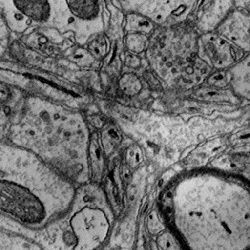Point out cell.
<instances>
[{
  "label": "cell",
  "mask_w": 250,
  "mask_h": 250,
  "mask_svg": "<svg viewBox=\"0 0 250 250\" xmlns=\"http://www.w3.org/2000/svg\"><path fill=\"white\" fill-rule=\"evenodd\" d=\"M77 188L31 151L0 142V214L42 230L67 212Z\"/></svg>",
  "instance_id": "1"
},
{
  "label": "cell",
  "mask_w": 250,
  "mask_h": 250,
  "mask_svg": "<svg viewBox=\"0 0 250 250\" xmlns=\"http://www.w3.org/2000/svg\"><path fill=\"white\" fill-rule=\"evenodd\" d=\"M91 134L80 114L52 104L30 108L11 128L10 143L31 151L77 186L90 181Z\"/></svg>",
  "instance_id": "2"
},
{
  "label": "cell",
  "mask_w": 250,
  "mask_h": 250,
  "mask_svg": "<svg viewBox=\"0 0 250 250\" xmlns=\"http://www.w3.org/2000/svg\"><path fill=\"white\" fill-rule=\"evenodd\" d=\"M104 199L96 183L77 186L67 212L42 230L36 242L42 249L90 250L98 248L107 233Z\"/></svg>",
  "instance_id": "3"
},
{
  "label": "cell",
  "mask_w": 250,
  "mask_h": 250,
  "mask_svg": "<svg viewBox=\"0 0 250 250\" xmlns=\"http://www.w3.org/2000/svg\"><path fill=\"white\" fill-rule=\"evenodd\" d=\"M123 8L156 20L180 18L192 8L195 0H116Z\"/></svg>",
  "instance_id": "4"
},
{
  "label": "cell",
  "mask_w": 250,
  "mask_h": 250,
  "mask_svg": "<svg viewBox=\"0 0 250 250\" xmlns=\"http://www.w3.org/2000/svg\"><path fill=\"white\" fill-rule=\"evenodd\" d=\"M199 55L208 65L216 69L230 66L235 60L234 50L229 42L214 34L201 37L199 42Z\"/></svg>",
  "instance_id": "5"
},
{
  "label": "cell",
  "mask_w": 250,
  "mask_h": 250,
  "mask_svg": "<svg viewBox=\"0 0 250 250\" xmlns=\"http://www.w3.org/2000/svg\"><path fill=\"white\" fill-rule=\"evenodd\" d=\"M0 250H42V248L32 240L0 228Z\"/></svg>",
  "instance_id": "6"
},
{
  "label": "cell",
  "mask_w": 250,
  "mask_h": 250,
  "mask_svg": "<svg viewBox=\"0 0 250 250\" xmlns=\"http://www.w3.org/2000/svg\"><path fill=\"white\" fill-rule=\"evenodd\" d=\"M88 162L90 181L97 183L102 174L103 156L98 136L95 133L91 134L88 150Z\"/></svg>",
  "instance_id": "7"
},
{
  "label": "cell",
  "mask_w": 250,
  "mask_h": 250,
  "mask_svg": "<svg viewBox=\"0 0 250 250\" xmlns=\"http://www.w3.org/2000/svg\"><path fill=\"white\" fill-rule=\"evenodd\" d=\"M154 28V24L150 19L139 13H130L126 17L125 30L127 32L150 34Z\"/></svg>",
  "instance_id": "8"
},
{
  "label": "cell",
  "mask_w": 250,
  "mask_h": 250,
  "mask_svg": "<svg viewBox=\"0 0 250 250\" xmlns=\"http://www.w3.org/2000/svg\"><path fill=\"white\" fill-rule=\"evenodd\" d=\"M118 85L124 94L130 96L138 94L143 88L140 79L133 73H127L122 75L119 79Z\"/></svg>",
  "instance_id": "9"
},
{
  "label": "cell",
  "mask_w": 250,
  "mask_h": 250,
  "mask_svg": "<svg viewBox=\"0 0 250 250\" xmlns=\"http://www.w3.org/2000/svg\"><path fill=\"white\" fill-rule=\"evenodd\" d=\"M109 42L104 34L99 35L89 42L87 49L94 58H104L109 51Z\"/></svg>",
  "instance_id": "10"
},
{
  "label": "cell",
  "mask_w": 250,
  "mask_h": 250,
  "mask_svg": "<svg viewBox=\"0 0 250 250\" xmlns=\"http://www.w3.org/2000/svg\"><path fill=\"white\" fill-rule=\"evenodd\" d=\"M148 38L141 33L130 32L125 39V44L127 49L133 54H139L146 50L148 46Z\"/></svg>",
  "instance_id": "11"
},
{
  "label": "cell",
  "mask_w": 250,
  "mask_h": 250,
  "mask_svg": "<svg viewBox=\"0 0 250 250\" xmlns=\"http://www.w3.org/2000/svg\"><path fill=\"white\" fill-rule=\"evenodd\" d=\"M69 60L80 67H89L94 61V57L87 48H78L69 56Z\"/></svg>",
  "instance_id": "12"
},
{
  "label": "cell",
  "mask_w": 250,
  "mask_h": 250,
  "mask_svg": "<svg viewBox=\"0 0 250 250\" xmlns=\"http://www.w3.org/2000/svg\"><path fill=\"white\" fill-rule=\"evenodd\" d=\"M229 75L228 73L225 72V71H218L213 73L210 77H209L208 82L211 86L218 87V88H222L227 86L228 84Z\"/></svg>",
  "instance_id": "13"
},
{
  "label": "cell",
  "mask_w": 250,
  "mask_h": 250,
  "mask_svg": "<svg viewBox=\"0 0 250 250\" xmlns=\"http://www.w3.org/2000/svg\"><path fill=\"white\" fill-rule=\"evenodd\" d=\"M125 63L127 67H131V68H136L140 65L141 60L133 53L129 54L125 56Z\"/></svg>",
  "instance_id": "14"
},
{
  "label": "cell",
  "mask_w": 250,
  "mask_h": 250,
  "mask_svg": "<svg viewBox=\"0 0 250 250\" xmlns=\"http://www.w3.org/2000/svg\"><path fill=\"white\" fill-rule=\"evenodd\" d=\"M10 92L7 87L0 82V102H4L8 100Z\"/></svg>",
  "instance_id": "15"
},
{
  "label": "cell",
  "mask_w": 250,
  "mask_h": 250,
  "mask_svg": "<svg viewBox=\"0 0 250 250\" xmlns=\"http://www.w3.org/2000/svg\"><path fill=\"white\" fill-rule=\"evenodd\" d=\"M170 246H171V244H170V242L169 241L167 242L166 243V246L167 247H170Z\"/></svg>",
  "instance_id": "16"
},
{
  "label": "cell",
  "mask_w": 250,
  "mask_h": 250,
  "mask_svg": "<svg viewBox=\"0 0 250 250\" xmlns=\"http://www.w3.org/2000/svg\"><path fill=\"white\" fill-rule=\"evenodd\" d=\"M195 214H196L197 216H201V215H202V213L197 212V213H195Z\"/></svg>",
  "instance_id": "17"
},
{
  "label": "cell",
  "mask_w": 250,
  "mask_h": 250,
  "mask_svg": "<svg viewBox=\"0 0 250 250\" xmlns=\"http://www.w3.org/2000/svg\"><path fill=\"white\" fill-rule=\"evenodd\" d=\"M163 182H164V181H163V180H161L160 182H159V186H160V187H161V186H162Z\"/></svg>",
  "instance_id": "18"
},
{
  "label": "cell",
  "mask_w": 250,
  "mask_h": 250,
  "mask_svg": "<svg viewBox=\"0 0 250 250\" xmlns=\"http://www.w3.org/2000/svg\"><path fill=\"white\" fill-rule=\"evenodd\" d=\"M148 205H147L146 207H145V210H144V213L146 212V211L147 210V208H148Z\"/></svg>",
  "instance_id": "19"
},
{
  "label": "cell",
  "mask_w": 250,
  "mask_h": 250,
  "mask_svg": "<svg viewBox=\"0 0 250 250\" xmlns=\"http://www.w3.org/2000/svg\"><path fill=\"white\" fill-rule=\"evenodd\" d=\"M139 159V154H137V155H136V160L137 161H138Z\"/></svg>",
  "instance_id": "20"
},
{
  "label": "cell",
  "mask_w": 250,
  "mask_h": 250,
  "mask_svg": "<svg viewBox=\"0 0 250 250\" xmlns=\"http://www.w3.org/2000/svg\"><path fill=\"white\" fill-rule=\"evenodd\" d=\"M249 217V214H246L245 219H247Z\"/></svg>",
  "instance_id": "21"
},
{
  "label": "cell",
  "mask_w": 250,
  "mask_h": 250,
  "mask_svg": "<svg viewBox=\"0 0 250 250\" xmlns=\"http://www.w3.org/2000/svg\"><path fill=\"white\" fill-rule=\"evenodd\" d=\"M168 197H171V193H168V195H167Z\"/></svg>",
  "instance_id": "22"
}]
</instances>
